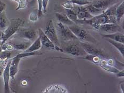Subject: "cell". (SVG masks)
<instances>
[{"label":"cell","instance_id":"cell-1","mask_svg":"<svg viewBox=\"0 0 124 93\" xmlns=\"http://www.w3.org/2000/svg\"><path fill=\"white\" fill-rule=\"evenodd\" d=\"M118 4L119 3L114 4L108 8L103 13L98 15L94 16L92 18L90 19L78 20L77 23L90 25L97 30L101 25L110 23H117L115 13Z\"/></svg>","mask_w":124,"mask_h":93},{"label":"cell","instance_id":"cell-2","mask_svg":"<svg viewBox=\"0 0 124 93\" xmlns=\"http://www.w3.org/2000/svg\"><path fill=\"white\" fill-rule=\"evenodd\" d=\"M115 3V0H95L91 1L86 8L92 15L96 16L103 13Z\"/></svg>","mask_w":124,"mask_h":93},{"label":"cell","instance_id":"cell-3","mask_svg":"<svg viewBox=\"0 0 124 93\" xmlns=\"http://www.w3.org/2000/svg\"><path fill=\"white\" fill-rule=\"evenodd\" d=\"M10 22V25L8 26L4 31H3L2 44L7 42L8 39L19 30L20 28L23 25L25 21L23 19L18 18L11 19Z\"/></svg>","mask_w":124,"mask_h":93},{"label":"cell","instance_id":"cell-4","mask_svg":"<svg viewBox=\"0 0 124 93\" xmlns=\"http://www.w3.org/2000/svg\"><path fill=\"white\" fill-rule=\"evenodd\" d=\"M69 29L74 34L77 38L83 42L86 43H96L97 41L94 37L89 34L88 32L85 30L84 29L80 27L78 25H74L68 26Z\"/></svg>","mask_w":124,"mask_h":93},{"label":"cell","instance_id":"cell-5","mask_svg":"<svg viewBox=\"0 0 124 93\" xmlns=\"http://www.w3.org/2000/svg\"><path fill=\"white\" fill-rule=\"evenodd\" d=\"M57 27L59 33L64 41H72L78 39L69 29L68 26L63 25L60 22H58L57 23Z\"/></svg>","mask_w":124,"mask_h":93},{"label":"cell","instance_id":"cell-6","mask_svg":"<svg viewBox=\"0 0 124 93\" xmlns=\"http://www.w3.org/2000/svg\"><path fill=\"white\" fill-rule=\"evenodd\" d=\"M44 32L46 36L56 46L60 47L57 33H56V29L54 26L53 20H50L48 21Z\"/></svg>","mask_w":124,"mask_h":93},{"label":"cell","instance_id":"cell-7","mask_svg":"<svg viewBox=\"0 0 124 93\" xmlns=\"http://www.w3.org/2000/svg\"><path fill=\"white\" fill-rule=\"evenodd\" d=\"M63 52H65L68 54L75 57H84L87 55V53L83 49V47L78 46L77 44H70L67 45L62 48Z\"/></svg>","mask_w":124,"mask_h":93},{"label":"cell","instance_id":"cell-8","mask_svg":"<svg viewBox=\"0 0 124 93\" xmlns=\"http://www.w3.org/2000/svg\"><path fill=\"white\" fill-rule=\"evenodd\" d=\"M39 37L41 39V44L43 46H44L46 48L50 49L52 50H56L58 51H60L63 52V50L60 48L59 46H56L51 41V40L48 38L46 35L45 34L44 32L41 28H39Z\"/></svg>","mask_w":124,"mask_h":93},{"label":"cell","instance_id":"cell-9","mask_svg":"<svg viewBox=\"0 0 124 93\" xmlns=\"http://www.w3.org/2000/svg\"><path fill=\"white\" fill-rule=\"evenodd\" d=\"M98 30L108 34H112L121 31L122 28L117 23H110L100 25Z\"/></svg>","mask_w":124,"mask_h":93},{"label":"cell","instance_id":"cell-10","mask_svg":"<svg viewBox=\"0 0 124 93\" xmlns=\"http://www.w3.org/2000/svg\"><path fill=\"white\" fill-rule=\"evenodd\" d=\"M82 47L86 53H88V54L99 56L101 57L106 58V57H105L103 50H102L100 49H98V48L92 46L89 43H83Z\"/></svg>","mask_w":124,"mask_h":93},{"label":"cell","instance_id":"cell-11","mask_svg":"<svg viewBox=\"0 0 124 93\" xmlns=\"http://www.w3.org/2000/svg\"><path fill=\"white\" fill-rule=\"evenodd\" d=\"M11 60H9L4 69L2 75L4 81V93H9L10 92V87H9V81L10 78V65Z\"/></svg>","mask_w":124,"mask_h":93},{"label":"cell","instance_id":"cell-12","mask_svg":"<svg viewBox=\"0 0 124 93\" xmlns=\"http://www.w3.org/2000/svg\"><path fill=\"white\" fill-rule=\"evenodd\" d=\"M43 93H67L68 90L65 87L60 84H55L51 85L50 86L46 88Z\"/></svg>","mask_w":124,"mask_h":93},{"label":"cell","instance_id":"cell-13","mask_svg":"<svg viewBox=\"0 0 124 93\" xmlns=\"http://www.w3.org/2000/svg\"><path fill=\"white\" fill-rule=\"evenodd\" d=\"M76 14L78 20H86L92 18L94 16L88 12L86 7H76Z\"/></svg>","mask_w":124,"mask_h":93},{"label":"cell","instance_id":"cell-14","mask_svg":"<svg viewBox=\"0 0 124 93\" xmlns=\"http://www.w3.org/2000/svg\"><path fill=\"white\" fill-rule=\"evenodd\" d=\"M21 58L18 57H13L11 59V63L10 65V76L12 79H15V77L18 72V66Z\"/></svg>","mask_w":124,"mask_h":93},{"label":"cell","instance_id":"cell-15","mask_svg":"<svg viewBox=\"0 0 124 93\" xmlns=\"http://www.w3.org/2000/svg\"><path fill=\"white\" fill-rule=\"evenodd\" d=\"M17 34H18L20 37L27 39L31 42L34 41L38 37L37 32L35 30H23L19 32L18 31L17 32Z\"/></svg>","mask_w":124,"mask_h":93},{"label":"cell","instance_id":"cell-16","mask_svg":"<svg viewBox=\"0 0 124 93\" xmlns=\"http://www.w3.org/2000/svg\"><path fill=\"white\" fill-rule=\"evenodd\" d=\"M99 64L102 69L107 71L110 72L117 73L120 71L119 69H118L114 67V66L110 65L108 63L107 58H101L99 63Z\"/></svg>","mask_w":124,"mask_h":93},{"label":"cell","instance_id":"cell-17","mask_svg":"<svg viewBox=\"0 0 124 93\" xmlns=\"http://www.w3.org/2000/svg\"><path fill=\"white\" fill-rule=\"evenodd\" d=\"M101 36L103 38H109L111 39L114 41H117L118 42L124 43V34L118 33H115L112 34H101Z\"/></svg>","mask_w":124,"mask_h":93},{"label":"cell","instance_id":"cell-18","mask_svg":"<svg viewBox=\"0 0 124 93\" xmlns=\"http://www.w3.org/2000/svg\"><path fill=\"white\" fill-rule=\"evenodd\" d=\"M55 14L56 19L59 21V22H60L68 26L73 25L75 24L74 22H72L67 17V16L64 13H56Z\"/></svg>","mask_w":124,"mask_h":93},{"label":"cell","instance_id":"cell-19","mask_svg":"<svg viewBox=\"0 0 124 93\" xmlns=\"http://www.w3.org/2000/svg\"><path fill=\"white\" fill-rule=\"evenodd\" d=\"M124 14V1L118 5L116 10L115 17L117 22H120Z\"/></svg>","mask_w":124,"mask_h":93},{"label":"cell","instance_id":"cell-20","mask_svg":"<svg viewBox=\"0 0 124 93\" xmlns=\"http://www.w3.org/2000/svg\"><path fill=\"white\" fill-rule=\"evenodd\" d=\"M42 44L41 42V39H40L39 37V36L35 40L33 44H31L27 49L24 50V52H34L37 51L39 50L41 48Z\"/></svg>","mask_w":124,"mask_h":93},{"label":"cell","instance_id":"cell-21","mask_svg":"<svg viewBox=\"0 0 124 93\" xmlns=\"http://www.w3.org/2000/svg\"><path fill=\"white\" fill-rule=\"evenodd\" d=\"M104 39L107 42H108L109 43L114 45V46L118 50H119V52L121 53V54L122 55L123 57H124V44L123 43L114 41V40H112L111 39H109V38H104Z\"/></svg>","mask_w":124,"mask_h":93},{"label":"cell","instance_id":"cell-22","mask_svg":"<svg viewBox=\"0 0 124 93\" xmlns=\"http://www.w3.org/2000/svg\"><path fill=\"white\" fill-rule=\"evenodd\" d=\"M13 49L19 50H25L30 46L31 42H23L20 43H12Z\"/></svg>","mask_w":124,"mask_h":93},{"label":"cell","instance_id":"cell-23","mask_svg":"<svg viewBox=\"0 0 124 93\" xmlns=\"http://www.w3.org/2000/svg\"><path fill=\"white\" fill-rule=\"evenodd\" d=\"M64 9V11H65V14L67 17H68L70 20L72 21V22L75 23H77V20H78L77 18V16L76 12L74 11V10H70V9Z\"/></svg>","mask_w":124,"mask_h":93},{"label":"cell","instance_id":"cell-24","mask_svg":"<svg viewBox=\"0 0 124 93\" xmlns=\"http://www.w3.org/2000/svg\"><path fill=\"white\" fill-rule=\"evenodd\" d=\"M80 58L91 61V62H92L95 64H99L100 61L101 59V57H99V56L93 55H90V54L86 55L85 56V57H80Z\"/></svg>","mask_w":124,"mask_h":93},{"label":"cell","instance_id":"cell-25","mask_svg":"<svg viewBox=\"0 0 124 93\" xmlns=\"http://www.w3.org/2000/svg\"><path fill=\"white\" fill-rule=\"evenodd\" d=\"M9 22L7 19L5 12L4 11L0 13V27L2 29H5L8 26Z\"/></svg>","mask_w":124,"mask_h":93},{"label":"cell","instance_id":"cell-26","mask_svg":"<svg viewBox=\"0 0 124 93\" xmlns=\"http://www.w3.org/2000/svg\"><path fill=\"white\" fill-rule=\"evenodd\" d=\"M41 54H42V53H39L37 51L31 52H23V53H19V54H17L13 57H18V58H24L28 57H31V56H37V55H39Z\"/></svg>","mask_w":124,"mask_h":93},{"label":"cell","instance_id":"cell-27","mask_svg":"<svg viewBox=\"0 0 124 93\" xmlns=\"http://www.w3.org/2000/svg\"><path fill=\"white\" fill-rule=\"evenodd\" d=\"M38 9H35L32 11L29 16V19L32 22H35L38 19Z\"/></svg>","mask_w":124,"mask_h":93},{"label":"cell","instance_id":"cell-28","mask_svg":"<svg viewBox=\"0 0 124 93\" xmlns=\"http://www.w3.org/2000/svg\"><path fill=\"white\" fill-rule=\"evenodd\" d=\"M71 2H72L74 4H76L79 6H82L84 5H88L91 4V1H88L87 0H70Z\"/></svg>","mask_w":124,"mask_h":93},{"label":"cell","instance_id":"cell-29","mask_svg":"<svg viewBox=\"0 0 124 93\" xmlns=\"http://www.w3.org/2000/svg\"><path fill=\"white\" fill-rule=\"evenodd\" d=\"M64 9H70L74 10V4L70 1H66L62 3L61 4Z\"/></svg>","mask_w":124,"mask_h":93},{"label":"cell","instance_id":"cell-30","mask_svg":"<svg viewBox=\"0 0 124 93\" xmlns=\"http://www.w3.org/2000/svg\"><path fill=\"white\" fill-rule=\"evenodd\" d=\"M12 1H16V2H17L18 3V6L17 8H16V10L25 9V8H26L27 7L26 2L23 1V0H12Z\"/></svg>","mask_w":124,"mask_h":93},{"label":"cell","instance_id":"cell-31","mask_svg":"<svg viewBox=\"0 0 124 93\" xmlns=\"http://www.w3.org/2000/svg\"><path fill=\"white\" fill-rule=\"evenodd\" d=\"M48 0H42V11L45 13L46 12V8L48 5Z\"/></svg>","mask_w":124,"mask_h":93},{"label":"cell","instance_id":"cell-32","mask_svg":"<svg viewBox=\"0 0 124 93\" xmlns=\"http://www.w3.org/2000/svg\"><path fill=\"white\" fill-rule=\"evenodd\" d=\"M5 7H6V4H4V3H2V4H0V13L4 11Z\"/></svg>","mask_w":124,"mask_h":93},{"label":"cell","instance_id":"cell-33","mask_svg":"<svg viewBox=\"0 0 124 93\" xmlns=\"http://www.w3.org/2000/svg\"><path fill=\"white\" fill-rule=\"evenodd\" d=\"M117 74V77H124V69L120 70Z\"/></svg>","mask_w":124,"mask_h":93},{"label":"cell","instance_id":"cell-34","mask_svg":"<svg viewBox=\"0 0 124 93\" xmlns=\"http://www.w3.org/2000/svg\"><path fill=\"white\" fill-rule=\"evenodd\" d=\"M5 66H0V76H1L2 75L4 69L5 68Z\"/></svg>","mask_w":124,"mask_h":93},{"label":"cell","instance_id":"cell-35","mask_svg":"<svg viewBox=\"0 0 124 93\" xmlns=\"http://www.w3.org/2000/svg\"><path fill=\"white\" fill-rule=\"evenodd\" d=\"M3 39V31L0 30V41H2Z\"/></svg>","mask_w":124,"mask_h":93},{"label":"cell","instance_id":"cell-36","mask_svg":"<svg viewBox=\"0 0 124 93\" xmlns=\"http://www.w3.org/2000/svg\"><path fill=\"white\" fill-rule=\"evenodd\" d=\"M2 49H1V46H0V54H1V53L2 52Z\"/></svg>","mask_w":124,"mask_h":93},{"label":"cell","instance_id":"cell-37","mask_svg":"<svg viewBox=\"0 0 124 93\" xmlns=\"http://www.w3.org/2000/svg\"><path fill=\"white\" fill-rule=\"evenodd\" d=\"M1 45H2V41H0V46H1Z\"/></svg>","mask_w":124,"mask_h":93},{"label":"cell","instance_id":"cell-38","mask_svg":"<svg viewBox=\"0 0 124 93\" xmlns=\"http://www.w3.org/2000/svg\"><path fill=\"white\" fill-rule=\"evenodd\" d=\"M2 3H3V2H2V1H1V0H0V4H2Z\"/></svg>","mask_w":124,"mask_h":93},{"label":"cell","instance_id":"cell-39","mask_svg":"<svg viewBox=\"0 0 124 93\" xmlns=\"http://www.w3.org/2000/svg\"><path fill=\"white\" fill-rule=\"evenodd\" d=\"M23 1H25V2H26V0H23Z\"/></svg>","mask_w":124,"mask_h":93}]
</instances>
